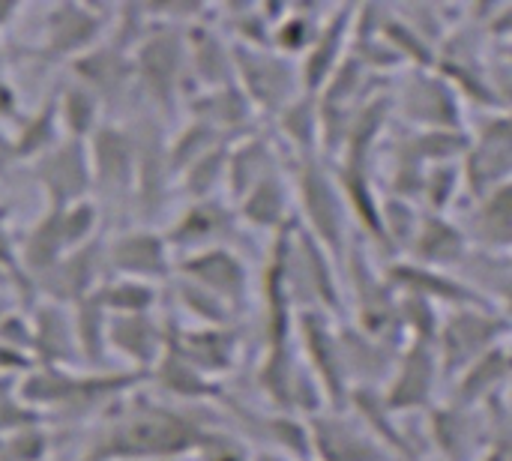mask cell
<instances>
[{"mask_svg": "<svg viewBox=\"0 0 512 461\" xmlns=\"http://www.w3.org/2000/svg\"><path fill=\"white\" fill-rule=\"evenodd\" d=\"M420 213L423 210L411 201H402L393 195L381 198V246L408 252L417 222H420Z\"/></svg>", "mask_w": 512, "mask_h": 461, "instance_id": "cell-47", "label": "cell"}, {"mask_svg": "<svg viewBox=\"0 0 512 461\" xmlns=\"http://www.w3.org/2000/svg\"><path fill=\"white\" fill-rule=\"evenodd\" d=\"M207 426L189 414H177L165 405L129 408L96 447L108 461H153L195 453V444Z\"/></svg>", "mask_w": 512, "mask_h": 461, "instance_id": "cell-1", "label": "cell"}, {"mask_svg": "<svg viewBox=\"0 0 512 461\" xmlns=\"http://www.w3.org/2000/svg\"><path fill=\"white\" fill-rule=\"evenodd\" d=\"M102 273H105V249L96 240H90L78 249H69L51 270H45L33 282L54 306L63 303L75 306L102 285Z\"/></svg>", "mask_w": 512, "mask_h": 461, "instance_id": "cell-14", "label": "cell"}, {"mask_svg": "<svg viewBox=\"0 0 512 461\" xmlns=\"http://www.w3.org/2000/svg\"><path fill=\"white\" fill-rule=\"evenodd\" d=\"M507 333H510V321L501 309L468 306V309H450L447 315H441V324L432 342L438 354L441 378L453 381L474 360L507 345Z\"/></svg>", "mask_w": 512, "mask_h": 461, "instance_id": "cell-2", "label": "cell"}, {"mask_svg": "<svg viewBox=\"0 0 512 461\" xmlns=\"http://www.w3.org/2000/svg\"><path fill=\"white\" fill-rule=\"evenodd\" d=\"M93 186L105 189L111 198H129L135 186V141L132 129L99 123L87 144Z\"/></svg>", "mask_w": 512, "mask_h": 461, "instance_id": "cell-13", "label": "cell"}, {"mask_svg": "<svg viewBox=\"0 0 512 461\" xmlns=\"http://www.w3.org/2000/svg\"><path fill=\"white\" fill-rule=\"evenodd\" d=\"M471 243L465 237V228L459 222H453L447 213H420L414 240L408 246V261L423 264V267H435V270H453L465 261Z\"/></svg>", "mask_w": 512, "mask_h": 461, "instance_id": "cell-22", "label": "cell"}, {"mask_svg": "<svg viewBox=\"0 0 512 461\" xmlns=\"http://www.w3.org/2000/svg\"><path fill=\"white\" fill-rule=\"evenodd\" d=\"M240 216L255 225V228H267V231H282L288 228L294 219L288 216L291 210V195H288V183L279 171L267 174L264 180H258L240 201H237Z\"/></svg>", "mask_w": 512, "mask_h": 461, "instance_id": "cell-36", "label": "cell"}, {"mask_svg": "<svg viewBox=\"0 0 512 461\" xmlns=\"http://www.w3.org/2000/svg\"><path fill=\"white\" fill-rule=\"evenodd\" d=\"M72 318V333H75V348L78 357H84L87 363H102V354L108 348L105 342V330H108V312L102 309V303L96 300V291L90 297H84L81 303H75Z\"/></svg>", "mask_w": 512, "mask_h": 461, "instance_id": "cell-41", "label": "cell"}, {"mask_svg": "<svg viewBox=\"0 0 512 461\" xmlns=\"http://www.w3.org/2000/svg\"><path fill=\"white\" fill-rule=\"evenodd\" d=\"M108 348L129 357L135 363V372L147 378V372L159 363L165 345H168V321H159L150 315H108L105 330Z\"/></svg>", "mask_w": 512, "mask_h": 461, "instance_id": "cell-23", "label": "cell"}, {"mask_svg": "<svg viewBox=\"0 0 512 461\" xmlns=\"http://www.w3.org/2000/svg\"><path fill=\"white\" fill-rule=\"evenodd\" d=\"M6 315H9V306H6V300H3V297H0V321H3V318H6Z\"/></svg>", "mask_w": 512, "mask_h": 461, "instance_id": "cell-59", "label": "cell"}, {"mask_svg": "<svg viewBox=\"0 0 512 461\" xmlns=\"http://www.w3.org/2000/svg\"><path fill=\"white\" fill-rule=\"evenodd\" d=\"M441 381L444 378H441L435 345L432 342H408L399 351L390 381L378 393H381L384 408L396 417V414L432 408Z\"/></svg>", "mask_w": 512, "mask_h": 461, "instance_id": "cell-8", "label": "cell"}, {"mask_svg": "<svg viewBox=\"0 0 512 461\" xmlns=\"http://www.w3.org/2000/svg\"><path fill=\"white\" fill-rule=\"evenodd\" d=\"M279 132L282 138L300 153V159L318 156L321 147V114H318V96L312 93H300L297 99H291L279 114Z\"/></svg>", "mask_w": 512, "mask_h": 461, "instance_id": "cell-37", "label": "cell"}, {"mask_svg": "<svg viewBox=\"0 0 512 461\" xmlns=\"http://www.w3.org/2000/svg\"><path fill=\"white\" fill-rule=\"evenodd\" d=\"M336 339L351 390H381L390 381L402 348L363 333L357 324L336 330Z\"/></svg>", "mask_w": 512, "mask_h": 461, "instance_id": "cell-17", "label": "cell"}, {"mask_svg": "<svg viewBox=\"0 0 512 461\" xmlns=\"http://www.w3.org/2000/svg\"><path fill=\"white\" fill-rule=\"evenodd\" d=\"M297 195L306 216V234L333 258L342 261L348 240V207L336 186L333 171L321 162V156H309L297 162Z\"/></svg>", "mask_w": 512, "mask_h": 461, "instance_id": "cell-3", "label": "cell"}, {"mask_svg": "<svg viewBox=\"0 0 512 461\" xmlns=\"http://www.w3.org/2000/svg\"><path fill=\"white\" fill-rule=\"evenodd\" d=\"M219 144H225V138L216 129H210V126H204L198 120H192L189 126H183V132L165 144L168 165H171V177H180L192 162H198L207 150H213Z\"/></svg>", "mask_w": 512, "mask_h": 461, "instance_id": "cell-46", "label": "cell"}, {"mask_svg": "<svg viewBox=\"0 0 512 461\" xmlns=\"http://www.w3.org/2000/svg\"><path fill=\"white\" fill-rule=\"evenodd\" d=\"M396 309H399L402 336L411 333V342H435V333L441 324V312H435L438 309L435 303L423 297H411V294H396Z\"/></svg>", "mask_w": 512, "mask_h": 461, "instance_id": "cell-50", "label": "cell"}, {"mask_svg": "<svg viewBox=\"0 0 512 461\" xmlns=\"http://www.w3.org/2000/svg\"><path fill=\"white\" fill-rule=\"evenodd\" d=\"M462 270V282L477 294L483 297L489 306L507 312V303H510V285H512V264L510 255L504 252H486V249H468L465 261L459 264Z\"/></svg>", "mask_w": 512, "mask_h": 461, "instance_id": "cell-33", "label": "cell"}, {"mask_svg": "<svg viewBox=\"0 0 512 461\" xmlns=\"http://www.w3.org/2000/svg\"><path fill=\"white\" fill-rule=\"evenodd\" d=\"M234 234V210L222 198L192 201L183 216L171 225L165 243L174 252L195 255L204 249H219Z\"/></svg>", "mask_w": 512, "mask_h": 461, "instance_id": "cell-19", "label": "cell"}, {"mask_svg": "<svg viewBox=\"0 0 512 461\" xmlns=\"http://www.w3.org/2000/svg\"><path fill=\"white\" fill-rule=\"evenodd\" d=\"M57 219H60V234H63V246L66 252L69 249H78L90 240H96V231H99V210L93 201H78V204H69V207H60L57 210Z\"/></svg>", "mask_w": 512, "mask_h": 461, "instance_id": "cell-52", "label": "cell"}, {"mask_svg": "<svg viewBox=\"0 0 512 461\" xmlns=\"http://www.w3.org/2000/svg\"><path fill=\"white\" fill-rule=\"evenodd\" d=\"M135 141V186L132 198L141 207L144 216L159 213L168 204V183H171V165H168V150L159 126L144 123L132 129Z\"/></svg>", "mask_w": 512, "mask_h": 461, "instance_id": "cell-18", "label": "cell"}, {"mask_svg": "<svg viewBox=\"0 0 512 461\" xmlns=\"http://www.w3.org/2000/svg\"><path fill=\"white\" fill-rule=\"evenodd\" d=\"M417 129H462V105L456 90L435 69H414L402 78L393 108Z\"/></svg>", "mask_w": 512, "mask_h": 461, "instance_id": "cell-9", "label": "cell"}, {"mask_svg": "<svg viewBox=\"0 0 512 461\" xmlns=\"http://www.w3.org/2000/svg\"><path fill=\"white\" fill-rule=\"evenodd\" d=\"M18 117V99L12 84L0 75V120H15Z\"/></svg>", "mask_w": 512, "mask_h": 461, "instance_id": "cell-56", "label": "cell"}, {"mask_svg": "<svg viewBox=\"0 0 512 461\" xmlns=\"http://www.w3.org/2000/svg\"><path fill=\"white\" fill-rule=\"evenodd\" d=\"M408 144L426 168L459 165V159L465 156L471 144V135L465 129H417L408 138Z\"/></svg>", "mask_w": 512, "mask_h": 461, "instance_id": "cell-43", "label": "cell"}, {"mask_svg": "<svg viewBox=\"0 0 512 461\" xmlns=\"http://www.w3.org/2000/svg\"><path fill=\"white\" fill-rule=\"evenodd\" d=\"M297 333L303 339L309 372L315 375V381H318V387L324 393V402L333 411H345L351 387H348V378H345L339 339H336V330L330 327V318L324 312H300L297 315Z\"/></svg>", "mask_w": 512, "mask_h": 461, "instance_id": "cell-10", "label": "cell"}, {"mask_svg": "<svg viewBox=\"0 0 512 461\" xmlns=\"http://www.w3.org/2000/svg\"><path fill=\"white\" fill-rule=\"evenodd\" d=\"M135 81L150 93L159 108H171L183 81L189 78V57H186V33H177L171 21L147 30L144 39L135 45L132 54Z\"/></svg>", "mask_w": 512, "mask_h": 461, "instance_id": "cell-4", "label": "cell"}, {"mask_svg": "<svg viewBox=\"0 0 512 461\" xmlns=\"http://www.w3.org/2000/svg\"><path fill=\"white\" fill-rule=\"evenodd\" d=\"M72 357H78L72 318L54 303L39 306L30 318V360L36 366L66 369V363H72Z\"/></svg>", "mask_w": 512, "mask_h": 461, "instance_id": "cell-30", "label": "cell"}, {"mask_svg": "<svg viewBox=\"0 0 512 461\" xmlns=\"http://www.w3.org/2000/svg\"><path fill=\"white\" fill-rule=\"evenodd\" d=\"M512 168V126L510 114L498 111L489 117L477 135L471 138L465 156H462V189L468 192L471 201H480L492 195L495 189L510 183Z\"/></svg>", "mask_w": 512, "mask_h": 461, "instance_id": "cell-6", "label": "cell"}, {"mask_svg": "<svg viewBox=\"0 0 512 461\" xmlns=\"http://www.w3.org/2000/svg\"><path fill=\"white\" fill-rule=\"evenodd\" d=\"M81 461H108V459H105V456H102L99 450H90L87 456H81Z\"/></svg>", "mask_w": 512, "mask_h": 461, "instance_id": "cell-58", "label": "cell"}, {"mask_svg": "<svg viewBox=\"0 0 512 461\" xmlns=\"http://www.w3.org/2000/svg\"><path fill=\"white\" fill-rule=\"evenodd\" d=\"M186 57L192 78L204 90L234 84V48H228L225 39L210 24L192 27L186 33Z\"/></svg>", "mask_w": 512, "mask_h": 461, "instance_id": "cell-31", "label": "cell"}, {"mask_svg": "<svg viewBox=\"0 0 512 461\" xmlns=\"http://www.w3.org/2000/svg\"><path fill=\"white\" fill-rule=\"evenodd\" d=\"M189 111H192V120L216 129L225 141H231L234 135L246 132L249 120L255 114L252 102L246 99V93L237 84H225V87L204 90V93L192 96L189 99Z\"/></svg>", "mask_w": 512, "mask_h": 461, "instance_id": "cell-29", "label": "cell"}, {"mask_svg": "<svg viewBox=\"0 0 512 461\" xmlns=\"http://www.w3.org/2000/svg\"><path fill=\"white\" fill-rule=\"evenodd\" d=\"M309 444L318 461H387L381 444L342 411H321L309 420Z\"/></svg>", "mask_w": 512, "mask_h": 461, "instance_id": "cell-20", "label": "cell"}, {"mask_svg": "<svg viewBox=\"0 0 512 461\" xmlns=\"http://www.w3.org/2000/svg\"><path fill=\"white\" fill-rule=\"evenodd\" d=\"M78 84H84L102 105H114L135 84V66L129 51L111 45H93L72 60Z\"/></svg>", "mask_w": 512, "mask_h": 461, "instance_id": "cell-21", "label": "cell"}, {"mask_svg": "<svg viewBox=\"0 0 512 461\" xmlns=\"http://www.w3.org/2000/svg\"><path fill=\"white\" fill-rule=\"evenodd\" d=\"M36 180L45 189L54 210L84 201L93 186L87 144L66 138L45 150L42 156H36Z\"/></svg>", "mask_w": 512, "mask_h": 461, "instance_id": "cell-12", "label": "cell"}, {"mask_svg": "<svg viewBox=\"0 0 512 461\" xmlns=\"http://www.w3.org/2000/svg\"><path fill=\"white\" fill-rule=\"evenodd\" d=\"M54 102H57V120L63 123L69 138L84 141V138H90L99 129L102 102L84 84H78V81L66 84L60 90V96H54Z\"/></svg>", "mask_w": 512, "mask_h": 461, "instance_id": "cell-40", "label": "cell"}, {"mask_svg": "<svg viewBox=\"0 0 512 461\" xmlns=\"http://www.w3.org/2000/svg\"><path fill=\"white\" fill-rule=\"evenodd\" d=\"M57 102L51 99L36 117H30L18 138L12 141V156L18 159H30V156H42L45 150H51L57 141Z\"/></svg>", "mask_w": 512, "mask_h": 461, "instance_id": "cell-49", "label": "cell"}, {"mask_svg": "<svg viewBox=\"0 0 512 461\" xmlns=\"http://www.w3.org/2000/svg\"><path fill=\"white\" fill-rule=\"evenodd\" d=\"M153 461H174V459H153Z\"/></svg>", "mask_w": 512, "mask_h": 461, "instance_id": "cell-60", "label": "cell"}, {"mask_svg": "<svg viewBox=\"0 0 512 461\" xmlns=\"http://www.w3.org/2000/svg\"><path fill=\"white\" fill-rule=\"evenodd\" d=\"M174 273L219 297L231 312H240L249 303V270L228 246L183 255L174 264Z\"/></svg>", "mask_w": 512, "mask_h": 461, "instance_id": "cell-11", "label": "cell"}, {"mask_svg": "<svg viewBox=\"0 0 512 461\" xmlns=\"http://www.w3.org/2000/svg\"><path fill=\"white\" fill-rule=\"evenodd\" d=\"M168 342L177 354L192 363L201 375H228L240 357V339L231 327H198V330H177L168 321Z\"/></svg>", "mask_w": 512, "mask_h": 461, "instance_id": "cell-25", "label": "cell"}, {"mask_svg": "<svg viewBox=\"0 0 512 461\" xmlns=\"http://www.w3.org/2000/svg\"><path fill=\"white\" fill-rule=\"evenodd\" d=\"M378 36L393 48L402 63H411L414 69H435V48L423 36H417V30L393 6H384Z\"/></svg>", "mask_w": 512, "mask_h": 461, "instance_id": "cell-39", "label": "cell"}, {"mask_svg": "<svg viewBox=\"0 0 512 461\" xmlns=\"http://www.w3.org/2000/svg\"><path fill=\"white\" fill-rule=\"evenodd\" d=\"M312 12H318V9L315 6H288L282 21L273 27L270 48L285 54V57L309 51V45H312V39L318 36V27H321V21L312 18Z\"/></svg>", "mask_w": 512, "mask_h": 461, "instance_id": "cell-45", "label": "cell"}, {"mask_svg": "<svg viewBox=\"0 0 512 461\" xmlns=\"http://www.w3.org/2000/svg\"><path fill=\"white\" fill-rule=\"evenodd\" d=\"M345 270H348V282L354 288V300H357V327L381 342H390L399 348V309H396V291L387 285L384 273H378L372 267V261L366 258L363 246L351 240L348 252H345Z\"/></svg>", "mask_w": 512, "mask_h": 461, "instance_id": "cell-7", "label": "cell"}, {"mask_svg": "<svg viewBox=\"0 0 512 461\" xmlns=\"http://www.w3.org/2000/svg\"><path fill=\"white\" fill-rule=\"evenodd\" d=\"M429 435L447 461H474L480 447H489L480 414L453 402L429 408Z\"/></svg>", "mask_w": 512, "mask_h": 461, "instance_id": "cell-27", "label": "cell"}, {"mask_svg": "<svg viewBox=\"0 0 512 461\" xmlns=\"http://www.w3.org/2000/svg\"><path fill=\"white\" fill-rule=\"evenodd\" d=\"M96 300L108 315H150L159 294L150 282L135 279H108L96 288Z\"/></svg>", "mask_w": 512, "mask_h": 461, "instance_id": "cell-42", "label": "cell"}, {"mask_svg": "<svg viewBox=\"0 0 512 461\" xmlns=\"http://www.w3.org/2000/svg\"><path fill=\"white\" fill-rule=\"evenodd\" d=\"M276 171V153L267 138L261 135H243L237 147H228L225 162V189L231 192V201L237 204L258 180Z\"/></svg>", "mask_w": 512, "mask_h": 461, "instance_id": "cell-34", "label": "cell"}, {"mask_svg": "<svg viewBox=\"0 0 512 461\" xmlns=\"http://www.w3.org/2000/svg\"><path fill=\"white\" fill-rule=\"evenodd\" d=\"M507 384H510V351L507 345H501L483 354L480 360H474L465 372L453 378V405L477 411L492 396L507 393Z\"/></svg>", "mask_w": 512, "mask_h": 461, "instance_id": "cell-28", "label": "cell"}, {"mask_svg": "<svg viewBox=\"0 0 512 461\" xmlns=\"http://www.w3.org/2000/svg\"><path fill=\"white\" fill-rule=\"evenodd\" d=\"M45 453H48V438L39 429H21L9 435L3 461H42Z\"/></svg>", "mask_w": 512, "mask_h": 461, "instance_id": "cell-54", "label": "cell"}, {"mask_svg": "<svg viewBox=\"0 0 512 461\" xmlns=\"http://www.w3.org/2000/svg\"><path fill=\"white\" fill-rule=\"evenodd\" d=\"M30 366H33L30 357L18 354V351L6 348V345L0 342V372H27Z\"/></svg>", "mask_w": 512, "mask_h": 461, "instance_id": "cell-55", "label": "cell"}, {"mask_svg": "<svg viewBox=\"0 0 512 461\" xmlns=\"http://www.w3.org/2000/svg\"><path fill=\"white\" fill-rule=\"evenodd\" d=\"M234 84L246 93L255 111L279 114L300 90V69L291 57L273 48H234Z\"/></svg>", "mask_w": 512, "mask_h": 461, "instance_id": "cell-5", "label": "cell"}, {"mask_svg": "<svg viewBox=\"0 0 512 461\" xmlns=\"http://www.w3.org/2000/svg\"><path fill=\"white\" fill-rule=\"evenodd\" d=\"M351 18H354V6H336L324 24L318 27V36L312 39L303 69H300V84L303 93L318 96V90L327 84V78L336 72V66L345 60L348 54V33H351Z\"/></svg>", "mask_w": 512, "mask_h": 461, "instance_id": "cell-26", "label": "cell"}, {"mask_svg": "<svg viewBox=\"0 0 512 461\" xmlns=\"http://www.w3.org/2000/svg\"><path fill=\"white\" fill-rule=\"evenodd\" d=\"M459 192H462L459 165H432V168H426L420 198L426 201L429 213H447L453 207V201L459 198Z\"/></svg>", "mask_w": 512, "mask_h": 461, "instance_id": "cell-51", "label": "cell"}, {"mask_svg": "<svg viewBox=\"0 0 512 461\" xmlns=\"http://www.w3.org/2000/svg\"><path fill=\"white\" fill-rule=\"evenodd\" d=\"M174 297H177V303L192 315V318H198L204 327H228L231 324V309L219 300V297H213L210 291H204V288H198L195 282H189V279H174Z\"/></svg>", "mask_w": 512, "mask_h": 461, "instance_id": "cell-48", "label": "cell"}, {"mask_svg": "<svg viewBox=\"0 0 512 461\" xmlns=\"http://www.w3.org/2000/svg\"><path fill=\"white\" fill-rule=\"evenodd\" d=\"M387 285L396 294H411V297H423L429 303H441L447 309H468V306H489L483 297H477L459 276L447 273V270H435V267H423L414 261H396L384 270ZM495 309V306H489Z\"/></svg>", "mask_w": 512, "mask_h": 461, "instance_id": "cell-16", "label": "cell"}, {"mask_svg": "<svg viewBox=\"0 0 512 461\" xmlns=\"http://www.w3.org/2000/svg\"><path fill=\"white\" fill-rule=\"evenodd\" d=\"M228 147L231 141L207 150L198 162H192L183 174H180V183H183V192L192 198V201H207V198H216L219 186L225 183V162H228Z\"/></svg>", "mask_w": 512, "mask_h": 461, "instance_id": "cell-44", "label": "cell"}, {"mask_svg": "<svg viewBox=\"0 0 512 461\" xmlns=\"http://www.w3.org/2000/svg\"><path fill=\"white\" fill-rule=\"evenodd\" d=\"M105 264L117 279L135 282H162L174 276L171 249L162 234L153 231H126L105 246Z\"/></svg>", "mask_w": 512, "mask_h": 461, "instance_id": "cell-15", "label": "cell"}, {"mask_svg": "<svg viewBox=\"0 0 512 461\" xmlns=\"http://www.w3.org/2000/svg\"><path fill=\"white\" fill-rule=\"evenodd\" d=\"M465 237L474 249L486 252H510L512 243V186H501L492 195L474 201L471 222L465 228Z\"/></svg>", "mask_w": 512, "mask_h": 461, "instance_id": "cell-32", "label": "cell"}, {"mask_svg": "<svg viewBox=\"0 0 512 461\" xmlns=\"http://www.w3.org/2000/svg\"><path fill=\"white\" fill-rule=\"evenodd\" d=\"M477 461H510V447H501V444H492L483 450V456Z\"/></svg>", "mask_w": 512, "mask_h": 461, "instance_id": "cell-57", "label": "cell"}, {"mask_svg": "<svg viewBox=\"0 0 512 461\" xmlns=\"http://www.w3.org/2000/svg\"><path fill=\"white\" fill-rule=\"evenodd\" d=\"M147 378L159 390H165L168 396L183 399V402H192V405H201V402L219 396V387L207 375H201L192 363H186L171 342L165 345L159 363L147 372Z\"/></svg>", "mask_w": 512, "mask_h": 461, "instance_id": "cell-35", "label": "cell"}, {"mask_svg": "<svg viewBox=\"0 0 512 461\" xmlns=\"http://www.w3.org/2000/svg\"><path fill=\"white\" fill-rule=\"evenodd\" d=\"M195 453H201V461H252L249 450L228 432H213V429H204L198 444H195Z\"/></svg>", "mask_w": 512, "mask_h": 461, "instance_id": "cell-53", "label": "cell"}, {"mask_svg": "<svg viewBox=\"0 0 512 461\" xmlns=\"http://www.w3.org/2000/svg\"><path fill=\"white\" fill-rule=\"evenodd\" d=\"M105 15L99 6H84V3H57L48 12L45 24V54L48 57H78L90 51L102 33Z\"/></svg>", "mask_w": 512, "mask_h": 461, "instance_id": "cell-24", "label": "cell"}, {"mask_svg": "<svg viewBox=\"0 0 512 461\" xmlns=\"http://www.w3.org/2000/svg\"><path fill=\"white\" fill-rule=\"evenodd\" d=\"M66 255V246H63V234H60V219H57V210L51 207L39 222L36 228L27 234V240L21 243L18 249V258H21V270L33 279H39L45 270H51L60 258Z\"/></svg>", "mask_w": 512, "mask_h": 461, "instance_id": "cell-38", "label": "cell"}]
</instances>
